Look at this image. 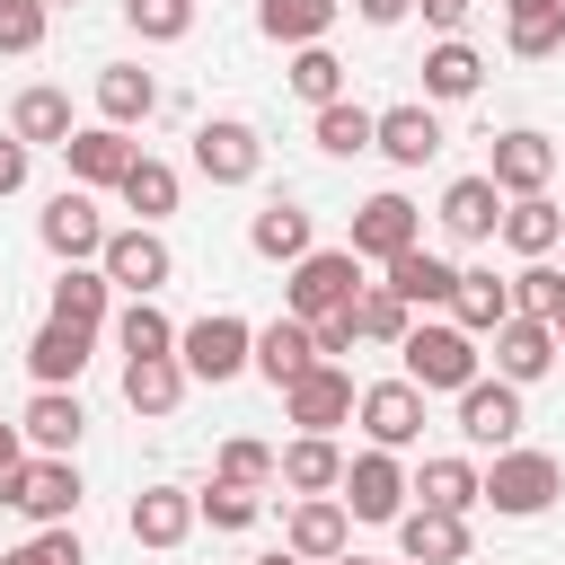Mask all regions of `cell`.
Returning <instances> with one entry per match:
<instances>
[{
  "mask_svg": "<svg viewBox=\"0 0 565 565\" xmlns=\"http://www.w3.org/2000/svg\"><path fill=\"white\" fill-rule=\"evenodd\" d=\"M79 494H88V486H79V468H71V459H26V468H18V503H9V512H26L35 530H62V521L79 512Z\"/></svg>",
  "mask_w": 565,
  "mask_h": 565,
  "instance_id": "cell-17",
  "label": "cell"
},
{
  "mask_svg": "<svg viewBox=\"0 0 565 565\" xmlns=\"http://www.w3.org/2000/svg\"><path fill=\"white\" fill-rule=\"evenodd\" d=\"M494 238H503V247H512L521 265H539V256H556V238H565V212H556L547 194H521V203H503Z\"/></svg>",
  "mask_w": 565,
  "mask_h": 565,
  "instance_id": "cell-32",
  "label": "cell"
},
{
  "mask_svg": "<svg viewBox=\"0 0 565 565\" xmlns=\"http://www.w3.org/2000/svg\"><path fill=\"white\" fill-rule=\"evenodd\" d=\"M362 291V256L353 247H309L300 265H282V318H327V309H353Z\"/></svg>",
  "mask_w": 565,
  "mask_h": 565,
  "instance_id": "cell-3",
  "label": "cell"
},
{
  "mask_svg": "<svg viewBox=\"0 0 565 565\" xmlns=\"http://www.w3.org/2000/svg\"><path fill=\"white\" fill-rule=\"evenodd\" d=\"M309 362H318V353H309V327H300V318H265V327H256L247 371H256V380H274V397H282V388H291Z\"/></svg>",
  "mask_w": 565,
  "mask_h": 565,
  "instance_id": "cell-33",
  "label": "cell"
},
{
  "mask_svg": "<svg viewBox=\"0 0 565 565\" xmlns=\"http://www.w3.org/2000/svg\"><path fill=\"white\" fill-rule=\"evenodd\" d=\"M503 318H512V282H503L494 265H459V282H450V327L486 344Z\"/></svg>",
  "mask_w": 565,
  "mask_h": 565,
  "instance_id": "cell-21",
  "label": "cell"
},
{
  "mask_svg": "<svg viewBox=\"0 0 565 565\" xmlns=\"http://www.w3.org/2000/svg\"><path fill=\"white\" fill-rule=\"evenodd\" d=\"M388 530H397V565H468V521H459V512L406 503Z\"/></svg>",
  "mask_w": 565,
  "mask_h": 565,
  "instance_id": "cell-18",
  "label": "cell"
},
{
  "mask_svg": "<svg viewBox=\"0 0 565 565\" xmlns=\"http://www.w3.org/2000/svg\"><path fill=\"white\" fill-rule=\"evenodd\" d=\"M62 159H71V185H124V168L141 159V141L132 132H115V124H79L71 141H62Z\"/></svg>",
  "mask_w": 565,
  "mask_h": 565,
  "instance_id": "cell-20",
  "label": "cell"
},
{
  "mask_svg": "<svg viewBox=\"0 0 565 565\" xmlns=\"http://www.w3.org/2000/svg\"><path fill=\"white\" fill-rule=\"evenodd\" d=\"M512 282V318H539V327H556V309H565V274L539 256V265H521V274H503Z\"/></svg>",
  "mask_w": 565,
  "mask_h": 565,
  "instance_id": "cell-42",
  "label": "cell"
},
{
  "mask_svg": "<svg viewBox=\"0 0 565 565\" xmlns=\"http://www.w3.org/2000/svg\"><path fill=\"white\" fill-rule=\"evenodd\" d=\"M282 79H291V97H300V106H335V97H344V62H335L327 44H300Z\"/></svg>",
  "mask_w": 565,
  "mask_h": 565,
  "instance_id": "cell-41",
  "label": "cell"
},
{
  "mask_svg": "<svg viewBox=\"0 0 565 565\" xmlns=\"http://www.w3.org/2000/svg\"><path fill=\"white\" fill-rule=\"evenodd\" d=\"M362 265H388V256H406V247H424V212L397 194V185H380L371 203H353V238H344Z\"/></svg>",
  "mask_w": 565,
  "mask_h": 565,
  "instance_id": "cell-6",
  "label": "cell"
},
{
  "mask_svg": "<svg viewBox=\"0 0 565 565\" xmlns=\"http://www.w3.org/2000/svg\"><path fill=\"white\" fill-rule=\"evenodd\" d=\"M194 168H203L212 185H256V168H265L256 124H247V115H203V124H194Z\"/></svg>",
  "mask_w": 565,
  "mask_h": 565,
  "instance_id": "cell-7",
  "label": "cell"
},
{
  "mask_svg": "<svg viewBox=\"0 0 565 565\" xmlns=\"http://www.w3.org/2000/svg\"><path fill=\"white\" fill-rule=\"evenodd\" d=\"M397 362H406L397 380H415L424 397H433V388H450V397H459L468 380H486V371H477V362H486V353H477V335H459L450 318H415V327H406V344H397Z\"/></svg>",
  "mask_w": 565,
  "mask_h": 565,
  "instance_id": "cell-1",
  "label": "cell"
},
{
  "mask_svg": "<svg viewBox=\"0 0 565 565\" xmlns=\"http://www.w3.org/2000/svg\"><path fill=\"white\" fill-rule=\"evenodd\" d=\"M335 9L344 0H256V35L265 44H327V26H335Z\"/></svg>",
  "mask_w": 565,
  "mask_h": 565,
  "instance_id": "cell-34",
  "label": "cell"
},
{
  "mask_svg": "<svg viewBox=\"0 0 565 565\" xmlns=\"http://www.w3.org/2000/svg\"><path fill=\"white\" fill-rule=\"evenodd\" d=\"M88 327H71V318H44L35 335H26V371H35V388H79V371H88Z\"/></svg>",
  "mask_w": 565,
  "mask_h": 565,
  "instance_id": "cell-22",
  "label": "cell"
},
{
  "mask_svg": "<svg viewBox=\"0 0 565 565\" xmlns=\"http://www.w3.org/2000/svg\"><path fill=\"white\" fill-rule=\"evenodd\" d=\"M556 256H565V238H556ZM556 274H565V265H556Z\"/></svg>",
  "mask_w": 565,
  "mask_h": 565,
  "instance_id": "cell-61",
  "label": "cell"
},
{
  "mask_svg": "<svg viewBox=\"0 0 565 565\" xmlns=\"http://www.w3.org/2000/svg\"><path fill=\"white\" fill-rule=\"evenodd\" d=\"M406 494H424V512H477V459H424L406 477Z\"/></svg>",
  "mask_w": 565,
  "mask_h": 565,
  "instance_id": "cell-37",
  "label": "cell"
},
{
  "mask_svg": "<svg viewBox=\"0 0 565 565\" xmlns=\"http://www.w3.org/2000/svg\"><path fill=\"white\" fill-rule=\"evenodd\" d=\"M44 9H79V0H44Z\"/></svg>",
  "mask_w": 565,
  "mask_h": 565,
  "instance_id": "cell-59",
  "label": "cell"
},
{
  "mask_svg": "<svg viewBox=\"0 0 565 565\" xmlns=\"http://www.w3.org/2000/svg\"><path fill=\"white\" fill-rule=\"evenodd\" d=\"M35 238H44L62 265H97V247H106V212H97V194H88V185H62V194L35 212Z\"/></svg>",
  "mask_w": 565,
  "mask_h": 565,
  "instance_id": "cell-8",
  "label": "cell"
},
{
  "mask_svg": "<svg viewBox=\"0 0 565 565\" xmlns=\"http://www.w3.org/2000/svg\"><path fill=\"white\" fill-rule=\"evenodd\" d=\"M415 9H424V26H433V35H459L477 0H415Z\"/></svg>",
  "mask_w": 565,
  "mask_h": 565,
  "instance_id": "cell-51",
  "label": "cell"
},
{
  "mask_svg": "<svg viewBox=\"0 0 565 565\" xmlns=\"http://www.w3.org/2000/svg\"><path fill=\"white\" fill-rule=\"evenodd\" d=\"M362 344V327H353V309H327V318H309V353L318 362H344Z\"/></svg>",
  "mask_w": 565,
  "mask_h": 565,
  "instance_id": "cell-48",
  "label": "cell"
},
{
  "mask_svg": "<svg viewBox=\"0 0 565 565\" xmlns=\"http://www.w3.org/2000/svg\"><path fill=\"white\" fill-rule=\"evenodd\" d=\"M335 503H344L353 521H397V512H406V468H397V450H353L344 477H335Z\"/></svg>",
  "mask_w": 565,
  "mask_h": 565,
  "instance_id": "cell-11",
  "label": "cell"
},
{
  "mask_svg": "<svg viewBox=\"0 0 565 565\" xmlns=\"http://www.w3.org/2000/svg\"><path fill=\"white\" fill-rule=\"evenodd\" d=\"M565 494V468L547 459V450H494V468H477V503H494L503 521H539L547 503Z\"/></svg>",
  "mask_w": 565,
  "mask_h": 565,
  "instance_id": "cell-2",
  "label": "cell"
},
{
  "mask_svg": "<svg viewBox=\"0 0 565 565\" xmlns=\"http://www.w3.org/2000/svg\"><path fill=\"white\" fill-rule=\"evenodd\" d=\"M371 150H380L388 168H424V159H441V115H433L424 97H406V106H380V132H371Z\"/></svg>",
  "mask_w": 565,
  "mask_h": 565,
  "instance_id": "cell-19",
  "label": "cell"
},
{
  "mask_svg": "<svg viewBox=\"0 0 565 565\" xmlns=\"http://www.w3.org/2000/svg\"><path fill=\"white\" fill-rule=\"evenodd\" d=\"M459 441L468 450H512L521 441V388L512 380H468L459 388Z\"/></svg>",
  "mask_w": 565,
  "mask_h": 565,
  "instance_id": "cell-14",
  "label": "cell"
},
{
  "mask_svg": "<svg viewBox=\"0 0 565 565\" xmlns=\"http://www.w3.org/2000/svg\"><path fill=\"white\" fill-rule=\"evenodd\" d=\"M115 344H124V362L177 353V318H168L159 300H124V309H115Z\"/></svg>",
  "mask_w": 565,
  "mask_h": 565,
  "instance_id": "cell-39",
  "label": "cell"
},
{
  "mask_svg": "<svg viewBox=\"0 0 565 565\" xmlns=\"http://www.w3.org/2000/svg\"><path fill=\"white\" fill-rule=\"evenodd\" d=\"M97 274L124 291V300H159L168 282H177V247L159 238V230H106V247H97Z\"/></svg>",
  "mask_w": 565,
  "mask_h": 565,
  "instance_id": "cell-4",
  "label": "cell"
},
{
  "mask_svg": "<svg viewBox=\"0 0 565 565\" xmlns=\"http://www.w3.org/2000/svg\"><path fill=\"white\" fill-rule=\"evenodd\" d=\"M18 468H26V459H9V468H0V512L18 503Z\"/></svg>",
  "mask_w": 565,
  "mask_h": 565,
  "instance_id": "cell-54",
  "label": "cell"
},
{
  "mask_svg": "<svg viewBox=\"0 0 565 565\" xmlns=\"http://www.w3.org/2000/svg\"><path fill=\"white\" fill-rule=\"evenodd\" d=\"M477 88H486V53L459 44V35H441V44L424 53V106H459V97H477Z\"/></svg>",
  "mask_w": 565,
  "mask_h": 565,
  "instance_id": "cell-31",
  "label": "cell"
},
{
  "mask_svg": "<svg viewBox=\"0 0 565 565\" xmlns=\"http://www.w3.org/2000/svg\"><path fill=\"white\" fill-rule=\"evenodd\" d=\"M335 477H344L335 433H291V441L274 450V486H291V494H335Z\"/></svg>",
  "mask_w": 565,
  "mask_h": 565,
  "instance_id": "cell-27",
  "label": "cell"
},
{
  "mask_svg": "<svg viewBox=\"0 0 565 565\" xmlns=\"http://www.w3.org/2000/svg\"><path fill=\"white\" fill-rule=\"evenodd\" d=\"M353 9H362V26H397L415 0H353Z\"/></svg>",
  "mask_w": 565,
  "mask_h": 565,
  "instance_id": "cell-52",
  "label": "cell"
},
{
  "mask_svg": "<svg viewBox=\"0 0 565 565\" xmlns=\"http://www.w3.org/2000/svg\"><path fill=\"white\" fill-rule=\"evenodd\" d=\"M486 177H494V194H503V203H521V194H547V177H556V141H547L539 124H512V132H494V159H486Z\"/></svg>",
  "mask_w": 565,
  "mask_h": 565,
  "instance_id": "cell-12",
  "label": "cell"
},
{
  "mask_svg": "<svg viewBox=\"0 0 565 565\" xmlns=\"http://www.w3.org/2000/svg\"><path fill=\"white\" fill-rule=\"evenodd\" d=\"M433 221H441V238H459V247H486L494 238V221H503V194H494V177L477 168V177H450L441 185V203H433Z\"/></svg>",
  "mask_w": 565,
  "mask_h": 565,
  "instance_id": "cell-16",
  "label": "cell"
},
{
  "mask_svg": "<svg viewBox=\"0 0 565 565\" xmlns=\"http://www.w3.org/2000/svg\"><path fill=\"white\" fill-rule=\"evenodd\" d=\"M450 282H459V265L433 256V247H406V256L380 265V291H397L406 309H450Z\"/></svg>",
  "mask_w": 565,
  "mask_h": 565,
  "instance_id": "cell-26",
  "label": "cell"
},
{
  "mask_svg": "<svg viewBox=\"0 0 565 565\" xmlns=\"http://www.w3.org/2000/svg\"><path fill=\"white\" fill-rule=\"evenodd\" d=\"M335 565H380V556H353V547H344V556H335Z\"/></svg>",
  "mask_w": 565,
  "mask_h": 565,
  "instance_id": "cell-57",
  "label": "cell"
},
{
  "mask_svg": "<svg viewBox=\"0 0 565 565\" xmlns=\"http://www.w3.org/2000/svg\"><path fill=\"white\" fill-rule=\"evenodd\" d=\"M556 353H565V309H556Z\"/></svg>",
  "mask_w": 565,
  "mask_h": 565,
  "instance_id": "cell-58",
  "label": "cell"
},
{
  "mask_svg": "<svg viewBox=\"0 0 565 565\" xmlns=\"http://www.w3.org/2000/svg\"><path fill=\"white\" fill-rule=\"evenodd\" d=\"M124 26L141 44H185L194 35V0H124Z\"/></svg>",
  "mask_w": 565,
  "mask_h": 565,
  "instance_id": "cell-43",
  "label": "cell"
},
{
  "mask_svg": "<svg viewBox=\"0 0 565 565\" xmlns=\"http://www.w3.org/2000/svg\"><path fill=\"white\" fill-rule=\"evenodd\" d=\"M486 344H494V380H512V388L556 371V327H539V318H503Z\"/></svg>",
  "mask_w": 565,
  "mask_h": 565,
  "instance_id": "cell-23",
  "label": "cell"
},
{
  "mask_svg": "<svg viewBox=\"0 0 565 565\" xmlns=\"http://www.w3.org/2000/svg\"><path fill=\"white\" fill-rule=\"evenodd\" d=\"M282 547H291L300 565H335V556L353 547V512H344L335 494H291V512H282Z\"/></svg>",
  "mask_w": 565,
  "mask_h": 565,
  "instance_id": "cell-13",
  "label": "cell"
},
{
  "mask_svg": "<svg viewBox=\"0 0 565 565\" xmlns=\"http://www.w3.org/2000/svg\"><path fill=\"white\" fill-rule=\"evenodd\" d=\"M503 9V26H521V18H547V9H565V0H494Z\"/></svg>",
  "mask_w": 565,
  "mask_h": 565,
  "instance_id": "cell-53",
  "label": "cell"
},
{
  "mask_svg": "<svg viewBox=\"0 0 565 565\" xmlns=\"http://www.w3.org/2000/svg\"><path fill=\"white\" fill-rule=\"evenodd\" d=\"M503 44H512L521 62H547V53H565V9H547V18H521V26H503Z\"/></svg>",
  "mask_w": 565,
  "mask_h": 565,
  "instance_id": "cell-47",
  "label": "cell"
},
{
  "mask_svg": "<svg viewBox=\"0 0 565 565\" xmlns=\"http://www.w3.org/2000/svg\"><path fill=\"white\" fill-rule=\"evenodd\" d=\"M9 132L26 141V150H62L79 124H71V88H53V79H35V88H18L9 97Z\"/></svg>",
  "mask_w": 565,
  "mask_h": 565,
  "instance_id": "cell-25",
  "label": "cell"
},
{
  "mask_svg": "<svg viewBox=\"0 0 565 565\" xmlns=\"http://www.w3.org/2000/svg\"><path fill=\"white\" fill-rule=\"evenodd\" d=\"M212 477H221V486H247V494H265V486H274V450H265L256 433H230V441H221V468H212Z\"/></svg>",
  "mask_w": 565,
  "mask_h": 565,
  "instance_id": "cell-44",
  "label": "cell"
},
{
  "mask_svg": "<svg viewBox=\"0 0 565 565\" xmlns=\"http://www.w3.org/2000/svg\"><path fill=\"white\" fill-rule=\"evenodd\" d=\"M247 353H256V327L238 318V309H212V318H194V327H177V362H185V380H238L247 371Z\"/></svg>",
  "mask_w": 565,
  "mask_h": 565,
  "instance_id": "cell-5",
  "label": "cell"
},
{
  "mask_svg": "<svg viewBox=\"0 0 565 565\" xmlns=\"http://www.w3.org/2000/svg\"><path fill=\"white\" fill-rule=\"evenodd\" d=\"M353 371L344 362H309L291 388H282V424H300V433H335V424H353Z\"/></svg>",
  "mask_w": 565,
  "mask_h": 565,
  "instance_id": "cell-9",
  "label": "cell"
},
{
  "mask_svg": "<svg viewBox=\"0 0 565 565\" xmlns=\"http://www.w3.org/2000/svg\"><path fill=\"white\" fill-rule=\"evenodd\" d=\"M256 565H300V556H291V547H274V556H256Z\"/></svg>",
  "mask_w": 565,
  "mask_h": 565,
  "instance_id": "cell-56",
  "label": "cell"
},
{
  "mask_svg": "<svg viewBox=\"0 0 565 565\" xmlns=\"http://www.w3.org/2000/svg\"><path fill=\"white\" fill-rule=\"evenodd\" d=\"M353 424L371 433V450H415L424 441V388L415 380H371L353 397Z\"/></svg>",
  "mask_w": 565,
  "mask_h": 565,
  "instance_id": "cell-10",
  "label": "cell"
},
{
  "mask_svg": "<svg viewBox=\"0 0 565 565\" xmlns=\"http://www.w3.org/2000/svg\"><path fill=\"white\" fill-rule=\"evenodd\" d=\"M9 459H26V441H18V424H0V468H9Z\"/></svg>",
  "mask_w": 565,
  "mask_h": 565,
  "instance_id": "cell-55",
  "label": "cell"
},
{
  "mask_svg": "<svg viewBox=\"0 0 565 565\" xmlns=\"http://www.w3.org/2000/svg\"><path fill=\"white\" fill-rule=\"evenodd\" d=\"M26 168H35V150H26L18 132H0V203H9V194H26Z\"/></svg>",
  "mask_w": 565,
  "mask_h": 565,
  "instance_id": "cell-50",
  "label": "cell"
},
{
  "mask_svg": "<svg viewBox=\"0 0 565 565\" xmlns=\"http://www.w3.org/2000/svg\"><path fill=\"white\" fill-rule=\"evenodd\" d=\"M53 318H71V327L97 335V327L115 318V282H106L97 265H62V274H53Z\"/></svg>",
  "mask_w": 565,
  "mask_h": 565,
  "instance_id": "cell-36",
  "label": "cell"
},
{
  "mask_svg": "<svg viewBox=\"0 0 565 565\" xmlns=\"http://www.w3.org/2000/svg\"><path fill=\"white\" fill-rule=\"evenodd\" d=\"M247 247H256L265 265H300V256L318 247V221H309V212H300L291 194H274V203H265V212L247 221Z\"/></svg>",
  "mask_w": 565,
  "mask_h": 565,
  "instance_id": "cell-29",
  "label": "cell"
},
{
  "mask_svg": "<svg viewBox=\"0 0 565 565\" xmlns=\"http://www.w3.org/2000/svg\"><path fill=\"white\" fill-rule=\"evenodd\" d=\"M0 565H18V547H9V556H0Z\"/></svg>",
  "mask_w": 565,
  "mask_h": 565,
  "instance_id": "cell-60",
  "label": "cell"
},
{
  "mask_svg": "<svg viewBox=\"0 0 565 565\" xmlns=\"http://www.w3.org/2000/svg\"><path fill=\"white\" fill-rule=\"evenodd\" d=\"M150 115H159V79H150L141 62H106V71H97V124L132 132V124H150Z\"/></svg>",
  "mask_w": 565,
  "mask_h": 565,
  "instance_id": "cell-28",
  "label": "cell"
},
{
  "mask_svg": "<svg viewBox=\"0 0 565 565\" xmlns=\"http://www.w3.org/2000/svg\"><path fill=\"white\" fill-rule=\"evenodd\" d=\"M185 388H194V380H185V362H177V353H150V362H124V406H132L141 424H159V415H177V406H185Z\"/></svg>",
  "mask_w": 565,
  "mask_h": 565,
  "instance_id": "cell-30",
  "label": "cell"
},
{
  "mask_svg": "<svg viewBox=\"0 0 565 565\" xmlns=\"http://www.w3.org/2000/svg\"><path fill=\"white\" fill-rule=\"evenodd\" d=\"M115 194H124V212H132L141 230H159V221L177 212V194H185V185H177V168H168V159H150V150H141V159L124 168V185H115Z\"/></svg>",
  "mask_w": 565,
  "mask_h": 565,
  "instance_id": "cell-35",
  "label": "cell"
},
{
  "mask_svg": "<svg viewBox=\"0 0 565 565\" xmlns=\"http://www.w3.org/2000/svg\"><path fill=\"white\" fill-rule=\"evenodd\" d=\"M256 512H265V494H247V486H203L194 494V521H212V530H256Z\"/></svg>",
  "mask_w": 565,
  "mask_h": 565,
  "instance_id": "cell-45",
  "label": "cell"
},
{
  "mask_svg": "<svg viewBox=\"0 0 565 565\" xmlns=\"http://www.w3.org/2000/svg\"><path fill=\"white\" fill-rule=\"evenodd\" d=\"M44 26H53L44 0H0V53H9V62H18V53H44Z\"/></svg>",
  "mask_w": 565,
  "mask_h": 565,
  "instance_id": "cell-46",
  "label": "cell"
},
{
  "mask_svg": "<svg viewBox=\"0 0 565 565\" xmlns=\"http://www.w3.org/2000/svg\"><path fill=\"white\" fill-rule=\"evenodd\" d=\"M353 327H362V344H388V353H397V344H406V327H415V309H406L397 291L362 282V291H353Z\"/></svg>",
  "mask_w": 565,
  "mask_h": 565,
  "instance_id": "cell-40",
  "label": "cell"
},
{
  "mask_svg": "<svg viewBox=\"0 0 565 565\" xmlns=\"http://www.w3.org/2000/svg\"><path fill=\"white\" fill-rule=\"evenodd\" d=\"M79 433H88L79 388H35V397H26V415H18V441H26L35 459H71V450H79Z\"/></svg>",
  "mask_w": 565,
  "mask_h": 565,
  "instance_id": "cell-15",
  "label": "cell"
},
{
  "mask_svg": "<svg viewBox=\"0 0 565 565\" xmlns=\"http://www.w3.org/2000/svg\"><path fill=\"white\" fill-rule=\"evenodd\" d=\"M124 530H132V547H185L194 539V494L185 486H141Z\"/></svg>",
  "mask_w": 565,
  "mask_h": 565,
  "instance_id": "cell-24",
  "label": "cell"
},
{
  "mask_svg": "<svg viewBox=\"0 0 565 565\" xmlns=\"http://www.w3.org/2000/svg\"><path fill=\"white\" fill-rule=\"evenodd\" d=\"M18 565H88V547H79V530L62 521V530H35V539L18 547Z\"/></svg>",
  "mask_w": 565,
  "mask_h": 565,
  "instance_id": "cell-49",
  "label": "cell"
},
{
  "mask_svg": "<svg viewBox=\"0 0 565 565\" xmlns=\"http://www.w3.org/2000/svg\"><path fill=\"white\" fill-rule=\"evenodd\" d=\"M371 132H380V115H371L362 97H335V106H318V124H309V141H318L327 159H362Z\"/></svg>",
  "mask_w": 565,
  "mask_h": 565,
  "instance_id": "cell-38",
  "label": "cell"
}]
</instances>
